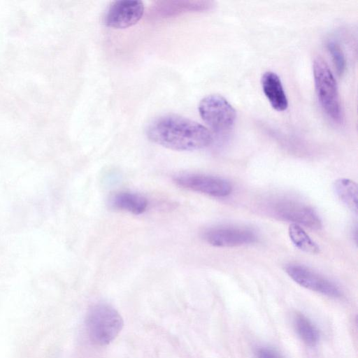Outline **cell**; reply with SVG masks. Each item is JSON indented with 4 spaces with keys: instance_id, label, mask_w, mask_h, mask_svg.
Instances as JSON below:
<instances>
[{
    "instance_id": "obj_9",
    "label": "cell",
    "mask_w": 358,
    "mask_h": 358,
    "mask_svg": "<svg viewBox=\"0 0 358 358\" xmlns=\"http://www.w3.org/2000/svg\"><path fill=\"white\" fill-rule=\"evenodd\" d=\"M274 211L281 219L292 222V224L303 225L315 230H318L322 227L321 220L317 214L309 206L297 201H278L274 205Z\"/></svg>"
},
{
    "instance_id": "obj_7",
    "label": "cell",
    "mask_w": 358,
    "mask_h": 358,
    "mask_svg": "<svg viewBox=\"0 0 358 358\" xmlns=\"http://www.w3.org/2000/svg\"><path fill=\"white\" fill-rule=\"evenodd\" d=\"M285 271L303 287L329 297L338 298L341 296V290L334 283L305 266L289 264L286 266Z\"/></svg>"
},
{
    "instance_id": "obj_12",
    "label": "cell",
    "mask_w": 358,
    "mask_h": 358,
    "mask_svg": "<svg viewBox=\"0 0 358 358\" xmlns=\"http://www.w3.org/2000/svg\"><path fill=\"white\" fill-rule=\"evenodd\" d=\"M334 189L339 199L355 215L357 214V185L348 178L335 181Z\"/></svg>"
},
{
    "instance_id": "obj_8",
    "label": "cell",
    "mask_w": 358,
    "mask_h": 358,
    "mask_svg": "<svg viewBox=\"0 0 358 358\" xmlns=\"http://www.w3.org/2000/svg\"><path fill=\"white\" fill-rule=\"evenodd\" d=\"M203 239L215 247H234L250 244L257 241L256 234L248 228L217 227L206 230Z\"/></svg>"
},
{
    "instance_id": "obj_6",
    "label": "cell",
    "mask_w": 358,
    "mask_h": 358,
    "mask_svg": "<svg viewBox=\"0 0 358 358\" xmlns=\"http://www.w3.org/2000/svg\"><path fill=\"white\" fill-rule=\"evenodd\" d=\"M144 4L138 0L113 1L104 17L105 24L113 29H125L136 24L143 17Z\"/></svg>"
},
{
    "instance_id": "obj_13",
    "label": "cell",
    "mask_w": 358,
    "mask_h": 358,
    "mask_svg": "<svg viewBox=\"0 0 358 358\" xmlns=\"http://www.w3.org/2000/svg\"><path fill=\"white\" fill-rule=\"evenodd\" d=\"M296 334L301 341L308 346H315L320 340V334L312 322L305 315L296 313L293 318Z\"/></svg>"
},
{
    "instance_id": "obj_10",
    "label": "cell",
    "mask_w": 358,
    "mask_h": 358,
    "mask_svg": "<svg viewBox=\"0 0 358 358\" xmlns=\"http://www.w3.org/2000/svg\"><path fill=\"white\" fill-rule=\"evenodd\" d=\"M263 92L271 106L283 111L288 106L287 98L278 76L272 71L264 73L261 80Z\"/></svg>"
},
{
    "instance_id": "obj_3",
    "label": "cell",
    "mask_w": 358,
    "mask_h": 358,
    "mask_svg": "<svg viewBox=\"0 0 358 358\" xmlns=\"http://www.w3.org/2000/svg\"><path fill=\"white\" fill-rule=\"evenodd\" d=\"M313 76L318 100L327 115L334 122L343 121V112L336 81L325 61L317 57L314 59Z\"/></svg>"
},
{
    "instance_id": "obj_16",
    "label": "cell",
    "mask_w": 358,
    "mask_h": 358,
    "mask_svg": "<svg viewBox=\"0 0 358 358\" xmlns=\"http://www.w3.org/2000/svg\"><path fill=\"white\" fill-rule=\"evenodd\" d=\"M257 358H280L273 350L262 348L257 351Z\"/></svg>"
},
{
    "instance_id": "obj_5",
    "label": "cell",
    "mask_w": 358,
    "mask_h": 358,
    "mask_svg": "<svg viewBox=\"0 0 358 358\" xmlns=\"http://www.w3.org/2000/svg\"><path fill=\"white\" fill-rule=\"evenodd\" d=\"M179 187L215 197H225L232 191L231 183L225 179L199 173H181L174 176Z\"/></svg>"
},
{
    "instance_id": "obj_15",
    "label": "cell",
    "mask_w": 358,
    "mask_h": 358,
    "mask_svg": "<svg viewBox=\"0 0 358 358\" xmlns=\"http://www.w3.org/2000/svg\"><path fill=\"white\" fill-rule=\"evenodd\" d=\"M327 48L331 55L338 73L342 74L345 69V59L339 45L335 41H331L328 42Z\"/></svg>"
},
{
    "instance_id": "obj_11",
    "label": "cell",
    "mask_w": 358,
    "mask_h": 358,
    "mask_svg": "<svg viewBox=\"0 0 358 358\" xmlns=\"http://www.w3.org/2000/svg\"><path fill=\"white\" fill-rule=\"evenodd\" d=\"M110 204L115 209L127 211L134 215H141L148 208V201L145 197L139 194L121 192L111 198Z\"/></svg>"
},
{
    "instance_id": "obj_14",
    "label": "cell",
    "mask_w": 358,
    "mask_h": 358,
    "mask_svg": "<svg viewBox=\"0 0 358 358\" xmlns=\"http://www.w3.org/2000/svg\"><path fill=\"white\" fill-rule=\"evenodd\" d=\"M288 234L293 244L307 253L317 254L320 251L318 245L310 238L303 229L296 224H291L288 229Z\"/></svg>"
},
{
    "instance_id": "obj_1",
    "label": "cell",
    "mask_w": 358,
    "mask_h": 358,
    "mask_svg": "<svg viewBox=\"0 0 358 358\" xmlns=\"http://www.w3.org/2000/svg\"><path fill=\"white\" fill-rule=\"evenodd\" d=\"M152 142L178 151H193L208 147L213 141L211 132L202 124L174 114L152 120L146 129Z\"/></svg>"
},
{
    "instance_id": "obj_2",
    "label": "cell",
    "mask_w": 358,
    "mask_h": 358,
    "mask_svg": "<svg viewBox=\"0 0 358 358\" xmlns=\"http://www.w3.org/2000/svg\"><path fill=\"white\" fill-rule=\"evenodd\" d=\"M119 312L106 303L93 306L87 315L86 326L90 340L99 345H106L113 341L123 327Z\"/></svg>"
},
{
    "instance_id": "obj_4",
    "label": "cell",
    "mask_w": 358,
    "mask_h": 358,
    "mask_svg": "<svg viewBox=\"0 0 358 358\" xmlns=\"http://www.w3.org/2000/svg\"><path fill=\"white\" fill-rule=\"evenodd\" d=\"M199 112L206 124L217 133L231 129L236 117L235 109L220 94L203 98L199 104Z\"/></svg>"
}]
</instances>
